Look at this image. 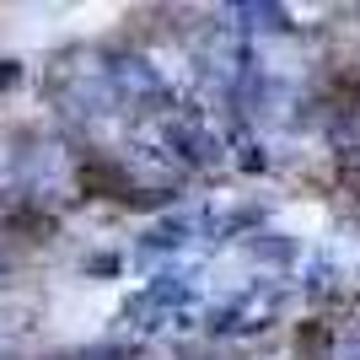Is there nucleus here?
<instances>
[{"label":"nucleus","mask_w":360,"mask_h":360,"mask_svg":"<svg viewBox=\"0 0 360 360\" xmlns=\"http://www.w3.org/2000/svg\"><path fill=\"white\" fill-rule=\"evenodd\" d=\"M296 360H333V328L328 323H301L296 328Z\"/></svg>","instance_id":"f257e3e1"},{"label":"nucleus","mask_w":360,"mask_h":360,"mask_svg":"<svg viewBox=\"0 0 360 360\" xmlns=\"http://www.w3.org/2000/svg\"><path fill=\"white\" fill-rule=\"evenodd\" d=\"M81 188H86V194H97V199H129V183H124L113 167H103V162L81 167Z\"/></svg>","instance_id":"f03ea898"},{"label":"nucleus","mask_w":360,"mask_h":360,"mask_svg":"<svg viewBox=\"0 0 360 360\" xmlns=\"http://www.w3.org/2000/svg\"><path fill=\"white\" fill-rule=\"evenodd\" d=\"M11 215H16V205H11V194H6V188H0V226L11 221Z\"/></svg>","instance_id":"7ed1b4c3"}]
</instances>
